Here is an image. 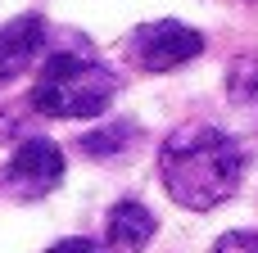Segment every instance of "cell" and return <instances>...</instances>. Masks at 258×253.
Listing matches in <instances>:
<instances>
[{"mask_svg": "<svg viewBox=\"0 0 258 253\" xmlns=\"http://www.w3.org/2000/svg\"><path fill=\"white\" fill-rule=\"evenodd\" d=\"M159 172H163V190L172 195V204L190 213H209L240 190L245 154L218 127H181L163 140Z\"/></svg>", "mask_w": 258, "mask_h": 253, "instance_id": "obj_1", "label": "cell"}, {"mask_svg": "<svg viewBox=\"0 0 258 253\" xmlns=\"http://www.w3.org/2000/svg\"><path fill=\"white\" fill-rule=\"evenodd\" d=\"M118 95V72L86 50H54L41 59L32 109L45 118H100Z\"/></svg>", "mask_w": 258, "mask_h": 253, "instance_id": "obj_2", "label": "cell"}, {"mask_svg": "<svg viewBox=\"0 0 258 253\" xmlns=\"http://www.w3.org/2000/svg\"><path fill=\"white\" fill-rule=\"evenodd\" d=\"M45 253H100L91 240H59L54 249H45Z\"/></svg>", "mask_w": 258, "mask_h": 253, "instance_id": "obj_9", "label": "cell"}, {"mask_svg": "<svg viewBox=\"0 0 258 253\" xmlns=\"http://www.w3.org/2000/svg\"><path fill=\"white\" fill-rule=\"evenodd\" d=\"M122 50L141 72H172L204 54V32H195L177 18H159V23H141Z\"/></svg>", "mask_w": 258, "mask_h": 253, "instance_id": "obj_3", "label": "cell"}, {"mask_svg": "<svg viewBox=\"0 0 258 253\" xmlns=\"http://www.w3.org/2000/svg\"><path fill=\"white\" fill-rule=\"evenodd\" d=\"M59 181H63V149L45 136H27L0 172V190L18 204L45 199L50 190H59Z\"/></svg>", "mask_w": 258, "mask_h": 253, "instance_id": "obj_4", "label": "cell"}, {"mask_svg": "<svg viewBox=\"0 0 258 253\" xmlns=\"http://www.w3.org/2000/svg\"><path fill=\"white\" fill-rule=\"evenodd\" d=\"M154 231H159L154 213H150L145 204H136V199L113 204V213L104 217V244L113 253H141L154 240Z\"/></svg>", "mask_w": 258, "mask_h": 253, "instance_id": "obj_6", "label": "cell"}, {"mask_svg": "<svg viewBox=\"0 0 258 253\" xmlns=\"http://www.w3.org/2000/svg\"><path fill=\"white\" fill-rule=\"evenodd\" d=\"M132 140H136V122H109V127H95V131L77 136L82 154H91V158H113V154H122Z\"/></svg>", "mask_w": 258, "mask_h": 253, "instance_id": "obj_7", "label": "cell"}, {"mask_svg": "<svg viewBox=\"0 0 258 253\" xmlns=\"http://www.w3.org/2000/svg\"><path fill=\"white\" fill-rule=\"evenodd\" d=\"M45 41H50V27H45L41 14H23L14 23H5L0 27V86L23 77L45 54Z\"/></svg>", "mask_w": 258, "mask_h": 253, "instance_id": "obj_5", "label": "cell"}, {"mask_svg": "<svg viewBox=\"0 0 258 253\" xmlns=\"http://www.w3.org/2000/svg\"><path fill=\"white\" fill-rule=\"evenodd\" d=\"M213 253H258V235L254 231H227L213 244Z\"/></svg>", "mask_w": 258, "mask_h": 253, "instance_id": "obj_8", "label": "cell"}]
</instances>
